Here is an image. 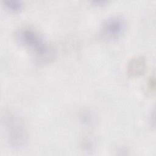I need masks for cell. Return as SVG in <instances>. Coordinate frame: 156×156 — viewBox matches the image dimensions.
I'll return each mask as SVG.
<instances>
[{"mask_svg": "<svg viewBox=\"0 0 156 156\" xmlns=\"http://www.w3.org/2000/svg\"><path fill=\"white\" fill-rule=\"evenodd\" d=\"M20 43L30 49L41 62L49 61L52 57V51L43 38L34 30L23 28L17 34Z\"/></svg>", "mask_w": 156, "mask_h": 156, "instance_id": "cell-1", "label": "cell"}, {"mask_svg": "<svg viewBox=\"0 0 156 156\" xmlns=\"http://www.w3.org/2000/svg\"><path fill=\"white\" fill-rule=\"evenodd\" d=\"M4 124L10 144L15 147L24 146L27 141V135L24 126L20 119L15 115L6 114Z\"/></svg>", "mask_w": 156, "mask_h": 156, "instance_id": "cell-2", "label": "cell"}, {"mask_svg": "<svg viewBox=\"0 0 156 156\" xmlns=\"http://www.w3.org/2000/svg\"><path fill=\"white\" fill-rule=\"evenodd\" d=\"M125 29L123 20L118 17L107 19L102 24L103 35L108 39H115L120 36Z\"/></svg>", "mask_w": 156, "mask_h": 156, "instance_id": "cell-3", "label": "cell"}, {"mask_svg": "<svg viewBox=\"0 0 156 156\" xmlns=\"http://www.w3.org/2000/svg\"><path fill=\"white\" fill-rule=\"evenodd\" d=\"M145 60L141 57L133 58L129 63L128 73L131 76H137L141 74L145 69Z\"/></svg>", "mask_w": 156, "mask_h": 156, "instance_id": "cell-4", "label": "cell"}, {"mask_svg": "<svg viewBox=\"0 0 156 156\" xmlns=\"http://www.w3.org/2000/svg\"><path fill=\"white\" fill-rule=\"evenodd\" d=\"M3 4L7 10L13 12H19L23 7L22 2L17 0H5Z\"/></svg>", "mask_w": 156, "mask_h": 156, "instance_id": "cell-5", "label": "cell"}]
</instances>
